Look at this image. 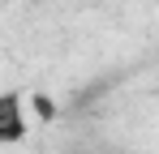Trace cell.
Returning a JSON list of instances; mask_svg holds the SVG:
<instances>
[{
    "label": "cell",
    "instance_id": "cell-1",
    "mask_svg": "<svg viewBox=\"0 0 159 154\" xmlns=\"http://www.w3.org/2000/svg\"><path fill=\"white\" fill-rule=\"evenodd\" d=\"M26 133H30V116L22 90H4L0 94V146H22Z\"/></svg>",
    "mask_w": 159,
    "mask_h": 154
}]
</instances>
